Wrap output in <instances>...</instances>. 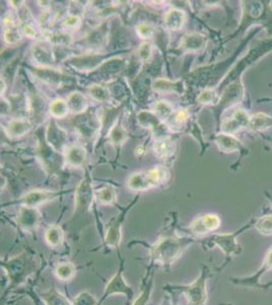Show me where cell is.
<instances>
[{
    "mask_svg": "<svg viewBox=\"0 0 272 305\" xmlns=\"http://www.w3.org/2000/svg\"><path fill=\"white\" fill-rule=\"evenodd\" d=\"M190 239L175 236L162 237L149 247L151 262L164 268L171 266L181 257L185 249L190 245Z\"/></svg>",
    "mask_w": 272,
    "mask_h": 305,
    "instance_id": "1",
    "label": "cell"
},
{
    "mask_svg": "<svg viewBox=\"0 0 272 305\" xmlns=\"http://www.w3.org/2000/svg\"><path fill=\"white\" fill-rule=\"evenodd\" d=\"M169 170L164 166L154 167L148 171L132 174L128 179V187L134 192H146L168 180Z\"/></svg>",
    "mask_w": 272,
    "mask_h": 305,
    "instance_id": "2",
    "label": "cell"
},
{
    "mask_svg": "<svg viewBox=\"0 0 272 305\" xmlns=\"http://www.w3.org/2000/svg\"><path fill=\"white\" fill-rule=\"evenodd\" d=\"M7 270L9 280L12 287L21 285L25 282L32 272L36 269V263L31 255L27 252L18 255L2 264Z\"/></svg>",
    "mask_w": 272,
    "mask_h": 305,
    "instance_id": "3",
    "label": "cell"
},
{
    "mask_svg": "<svg viewBox=\"0 0 272 305\" xmlns=\"http://www.w3.org/2000/svg\"><path fill=\"white\" fill-rule=\"evenodd\" d=\"M115 294H122L125 295L126 298L130 301L134 297V291L132 288L127 284L124 276H123V262H121L119 270L117 273L110 279L109 283L105 287L102 299L99 301V305L104 302L108 297Z\"/></svg>",
    "mask_w": 272,
    "mask_h": 305,
    "instance_id": "4",
    "label": "cell"
},
{
    "mask_svg": "<svg viewBox=\"0 0 272 305\" xmlns=\"http://www.w3.org/2000/svg\"><path fill=\"white\" fill-rule=\"evenodd\" d=\"M173 290L180 291L188 299L190 305H203L206 301V278L204 274L191 285L187 286H174Z\"/></svg>",
    "mask_w": 272,
    "mask_h": 305,
    "instance_id": "5",
    "label": "cell"
},
{
    "mask_svg": "<svg viewBox=\"0 0 272 305\" xmlns=\"http://www.w3.org/2000/svg\"><path fill=\"white\" fill-rule=\"evenodd\" d=\"M40 220L41 215L37 209L23 206L18 214L17 223L24 231L32 232L38 228Z\"/></svg>",
    "mask_w": 272,
    "mask_h": 305,
    "instance_id": "6",
    "label": "cell"
},
{
    "mask_svg": "<svg viewBox=\"0 0 272 305\" xmlns=\"http://www.w3.org/2000/svg\"><path fill=\"white\" fill-rule=\"evenodd\" d=\"M125 213L113 219L110 222L104 239V243L107 248H111V249L119 248L122 240V222Z\"/></svg>",
    "mask_w": 272,
    "mask_h": 305,
    "instance_id": "7",
    "label": "cell"
},
{
    "mask_svg": "<svg viewBox=\"0 0 272 305\" xmlns=\"http://www.w3.org/2000/svg\"><path fill=\"white\" fill-rule=\"evenodd\" d=\"M219 226H220V219L216 215L208 214L196 219L191 224L190 231L192 234L201 236L216 230Z\"/></svg>",
    "mask_w": 272,
    "mask_h": 305,
    "instance_id": "8",
    "label": "cell"
},
{
    "mask_svg": "<svg viewBox=\"0 0 272 305\" xmlns=\"http://www.w3.org/2000/svg\"><path fill=\"white\" fill-rule=\"evenodd\" d=\"M46 140L55 151H60L64 148L67 140V133L58 124L52 120L47 126Z\"/></svg>",
    "mask_w": 272,
    "mask_h": 305,
    "instance_id": "9",
    "label": "cell"
},
{
    "mask_svg": "<svg viewBox=\"0 0 272 305\" xmlns=\"http://www.w3.org/2000/svg\"><path fill=\"white\" fill-rule=\"evenodd\" d=\"M94 200L92 185L87 180L83 181L75 192V208L77 213H86L90 211Z\"/></svg>",
    "mask_w": 272,
    "mask_h": 305,
    "instance_id": "10",
    "label": "cell"
},
{
    "mask_svg": "<svg viewBox=\"0 0 272 305\" xmlns=\"http://www.w3.org/2000/svg\"><path fill=\"white\" fill-rule=\"evenodd\" d=\"M59 196L58 193L50 190H32L21 199V204L24 207L38 208L41 205L55 200Z\"/></svg>",
    "mask_w": 272,
    "mask_h": 305,
    "instance_id": "11",
    "label": "cell"
},
{
    "mask_svg": "<svg viewBox=\"0 0 272 305\" xmlns=\"http://www.w3.org/2000/svg\"><path fill=\"white\" fill-rule=\"evenodd\" d=\"M249 122H250V117L248 113L245 110L240 109L237 110L231 115V117L222 121L221 129L223 133L232 134L244 127H248Z\"/></svg>",
    "mask_w": 272,
    "mask_h": 305,
    "instance_id": "12",
    "label": "cell"
},
{
    "mask_svg": "<svg viewBox=\"0 0 272 305\" xmlns=\"http://www.w3.org/2000/svg\"><path fill=\"white\" fill-rule=\"evenodd\" d=\"M86 159V150L79 144L70 145L65 150V161L71 167L83 166Z\"/></svg>",
    "mask_w": 272,
    "mask_h": 305,
    "instance_id": "13",
    "label": "cell"
},
{
    "mask_svg": "<svg viewBox=\"0 0 272 305\" xmlns=\"http://www.w3.org/2000/svg\"><path fill=\"white\" fill-rule=\"evenodd\" d=\"M35 73L41 81H43L44 83H46L48 85H51L53 87H58L59 85H61L64 81V78H65L59 71H57L55 69L47 68V67L36 68Z\"/></svg>",
    "mask_w": 272,
    "mask_h": 305,
    "instance_id": "14",
    "label": "cell"
},
{
    "mask_svg": "<svg viewBox=\"0 0 272 305\" xmlns=\"http://www.w3.org/2000/svg\"><path fill=\"white\" fill-rule=\"evenodd\" d=\"M153 272L152 271H148V273L146 274V277L144 278L143 284H142V290L141 293L139 294L138 297L135 298L134 302L132 305H148V302L150 300V296L152 293V289H153Z\"/></svg>",
    "mask_w": 272,
    "mask_h": 305,
    "instance_id": "15",
    "label": "cell"
},
{
    "mask_svg": "<svg viewBox=\"0 0 272 305\" xmlns=\"http://www.w3.org/2000/svg\"><path fill=\"white\" fill-rule=\"evenodd\" d=\"M186 21L185 13L181 10H171L165 17V26L170 31H178L183 28Z\"/></svg>",
    "mask_w": 272,
    "mask_h": 305,
    "instance_id": "16",
    "label": "cell"
},
{
    "mask_svg": "<svg viewBox=\"0 0 272 305\" xmlns=\"http://www.w3.org/2000/svg\"><path fill=\"white\" fill-rule=\"evenodd\" d=\"M34 59L42 65H51L54 62L51 48L46 43H38L33 48Z\"/></svg>",
    "mask_w": 272,
    "mask_h": 305,
    "instance_id": "17",
    "label": "cell"
},
{
    "mask_svg": "<svg viewBox=\"0 0 272 305\" xmlns=\"http://www.w3.org/2000/svg\"><path fill=\"white\" fill-rule=\"evenodd\" d=\"M175 150L174 141L169 137H160L153 144V151L157 157L166 159L173 155Z\"/></svg>",
    "mask_w": 272,
    "mask_h": 305,
    "instance_id": "18",
    "label": "cell"
},
{
    "mask_svg": "<svg viewBox=\"0 0 272 305\" xmlns=\"http://www.w3.org/2000/svg\"><path fill=\"white\" fill-rule=\"evenodd\" d=\"M215 142L217 144V146L219 147L220 150L225 151V152H231V151H236L238 149H240L241 147V143L240 141L232 136L231 134H227V133H218L215 137Z\"/></svg>",
    "mask_w": 272,
    "mask_h": 305,
    "instance_id": "19",
    "label": "cell"
},
{
    "mask_svg": "<svg viewBox=\"0 0 272 305\" xmlns=\"http://www.w3.org/2000/svg\"><path fill=\"white\" fill-rule=\"evenodd\" d=\"M32 128V124L26 119H14L10 122L7 132L13 138H18L28 133Z\"/></svg>",
    "mask_w": 272,
    "mask_h": 305,
    "instance_id": "20",
    "label": "cell"
},
{
    "mask_svg": "<svg viewBox=\"0 0 272 305\" xmlns=\"http://www.w3.org/2000/svg\"><path fill=\"white\" fill-rule=\"evenodd\" d=\"M205 45V38L200 34H190L184 37L181 46L185 51L196 52Z\"/></svg>",
    "mask_w": 272,
    "mask_h": 305,
    "instance_id": "21",
    "label": "cell"
},
{
    "mask_svg": "<svg viewBox=\"0 0 272 305\" xmlns=\"http://www.w3.org/2000/svg\"><path fill=\"white\" fill-rule=\"evenodd\" d=\"M45 240L50 247L57 248L63 243L64 232L59 226L52 225L45 232Z\"/></svg>",
    "mask_w": 272,
    "mask_h": 305,
    "instance_id": "22",
    "label": "cell"
},
{
    "mask_svg": "<svg viewBox=\"0 0 272 305\" xmlns=\"http://www.w3.org/2000/svg\"><path fill=\"white\" fill-rule=\"evenodd\" d=\"M41 298L46 305H72V303L56 289H50L42 293Z\"/></svg>",
    "mask_w": 272,
    "mask_h": 305,
    "instance_id": "23",
    "label": "cell"
},
{
    "mask_svg": "<svg viewBox=\"0 0 272 305\" xmlns=\"http://www.w3.org/2000/svg\"><path fill=\"white\" fill-rule=\"evenodd\" d=\"M5 26H6V31H5V40L9 44H16L22 39V34L18 27L15 24L14 18L13 17H8L5 20Z\"/></svg>",
    "mask_w": 272,
    "mask_h": 305,
    "instance_id": "24",
    "label": "cell"
},
{
    "mask_svg": "<svg viewBox=\"0 0 272 305\" xmlns=\"http://www.w3.org/2000/svg\"><path fill=\"white\" fill-rule=\"evenodd\" d=\"M67 105H68L69 110L73 114H81L86 111V109L88 107V101L84 95L75 92V93L70 94V96L68 97Z\"/></svg>",
    "mask_w": 272,
    "mask_h": 305,
    "instance_id": "25",
    "label": "cell"
},
{
    "mask_svg": "<svg viewBox=\"0 0 272 305\" xmlns=\"http://www.w3.org/2000/svg\"><path fill=\"white\" fill-rule=\"evenodd\" d=\"M272 126V117L265 113H257L250 118L249 129L251 130H265L266 128Z\"/></svg>",
    "mask_w": 272,
    "mask_h": 305,
    "instance_id": "26",
    "label": "cell"
},
{
    "mask_svg": "<svg viewBox=\"0 0 272 305\" xmlns=\"http://www.w3.org/2000/svg\"><path fill=\"white\" fill-rule=\"evenodd\" d=\"M152 88L157 92L161 93H178L182 92V83L181 82H170L168 80H157L152 84Z\"/></svg>",
    "mask_w": 272,
    "mask_h": 305,
    "instance_id": "27",
    "label": "cell"
},
{
    "mask_svg": "<svg viewBox=\"0 0 272 305\" xmlns=\"http://www.w3.org/2000/svg\"><path fill=\"white\" fill-rule=\"evenodd\" d=\"M96 198L98 203L101 205H111L116 202V189L112 185H107L97 192Z\"/></svg>",
    "mask_w": 272,
    "mask_h": 305,
    "instance_id": "28",
    "label": "cell"
},
{
    "mask_svg": "<svg viewBox=\"0 0 272 305\" xmlns=\"http://www.w3.org/2000/svg\"><path fill=\"white\" fill-rule=\"evenodd\" d=\"M75 266L70 262H61L56 266L55 274L57 278L63 282L71 280L75 276Z\"/></svg>",
    "mask_w": 272,
    "mask_h": 305,
    "instance_id": "29",
    "label": "cell"
},
{
    "mask_svg": "<svg viewBox=\"0 0 272 305\" xmlns=\"http://www.w3.org/2000/svg\"><path fill=\"white\" fill-rule=\"evenodd\" d=\"M138 120L140 122V124L143 127H148L151 129H159L161 126H163L161 119L152 113L149 112H140L138 115Z\"/></svg>",
    "mask_w": 272,
    "mask_h": 305,
    "instance_id": "30",
    "label": "cell"
},
{
    "mask_svg": "<svg viewBox=\"0 0 272 305\" xmlns=\"http://www.w3.org/2000/svg\"><path fill=\"white\" fill-rule=\"evenodd\" d=\"M242 98V90L240 86L237 85H231L230 87H228L225 92L223 93L221 102L226 103L227 105H232L235 103H237L238 101H240Z\"/></svg>",
    "mask_w": 272,
    "mask_h": 305,
    "instance_id": "31",
    "label": "cell"
},
{
    "mask_svg": "<svg viewBox=\"0 0 272 305\" xmlns=\"http://www.w3.org/2000/svg\"><path fill=\"white\" fill-rule=\"evenodd\" d=\"M46 39L49 43L54 45H60V46H68L71 43V37L70 35L62 32H56V33H46L45 34Z\"/></svg>",
    "mask_w": 272,
    "mask_h": 305,
    "instance_id": "32",
    "label": "cell"
},
{
    "mask_svg": "<svg viewBox=\"0 0 272 305\" xmlns=\"http://www.w3.org/2000/svg\"><path fill=\"white\" fill-rule=\"evenodd\" d=\"M69 111L68 105L61 99H57L53 101L50 105V113L55 118H63L67 115Z\"/></svg>",
    "mask_w": 272,
    "mask_h": 305,
    "instance_id": "33",
    "label": "cell"
},
{
    "mask_svg": "<svg viewBox=\"0 0 272 305\" xmlns=\"http://www.w3.org/2000/svg\"><path fill=\"white\" fill-rule=\"evenodd\" d=\"M213 240L227 254H230L236 249V243L230 235H217Z\"/></svg>",
    "mask_w": 272,
    "mask_h": 305,
    "instance_id": "34",
    "label": "cell"
},
{
    "mask_svg": "<svg viewBox=\"0 0 272 305\" xmlns=\"http://www.w3.org/2000/svg\"><path fill=\"white\" fill-rule=\"evenodd\" d=\"M89 93L90 96L98 102H107L110 99V94L108 90L100 85H94L93 87H91L89 89Z\"/></svg>",
    "mask_w": 272,
    "mask_h": 305,
    "instance_id": "35",
    "label": "cell"
},
{
    "mask_svg": "<svg viewBox=\"0 0 272 305\" xmlns=\"http://www.w3.org/2000/svg\"><path fill=\"white\" fill-rule=\"evenodd\" d=\"M154 110H156V115L162 120L168 119L173 114V106L166 101H159L156 104Z\"/></svg>",
    "mask_w": 272,
    "mask_h": 305,
    "instance_id": "36",
    "label": "cell"
},
{
    "mask_svg": "<svg viewBox=\"0 0 272 305\" xmlns=\"http://www.w3.org/2000/svg\"><path fill=\"white\" fill-rule=\"evenodd\" d=\"M72 305H99V301L93 294L88 291H84L74 298Z\"/></svg>",
    "mask_w": 272,
    "mask_h": 305,
    "instance_id": "37",
    "label": "cell"
},
{
    "mask_svg": "<svg viewBox=\"0 0 272 305\" xmlns=\"http://www.w3.org/2000/svg\"><path fill=\"white\" fill-rule=\"evenodd\" d=\"M109 137L113 143L121 144L126 140L127 132L124 130V128L121 125H115L110 131Z\"/></svg>",
    "mask_w": 272,
    "mask_h": 305,
    "instance_id": "38",
    "label": "cell"
},
{
    "mask_svg": "<svg viewBox=\"0 0 272 305\" xmlns=\"http://www.w3.org/2000/svg\"><path fill=\"white\" fill-rule=\"evenodd\" d=\"M217 100H218L217 94L213 90H205V91L201 92L197 98V101L203 105L215 104L217 102Z\"/></svg>",
    "mask_w": 272,
    "mask_h": 305,
    "instance_id": "39",
    "label": "cell"
},
{
    "mask_svg": "<svg viewBox=\"0 0 272 305\" xmlns=\"http://www.w3.org/2000/svg\"><path fill=\"white\" fill-rule=\"evenodd\" d=\"M256 228L262 234H272V216H265L260 219L256 225Z\"/></svg>",
    "mask_w": 272,
    "mask_h": 305,
    "instance_id": "40",
    "label": "cell"
},
{
    "mask_svg": "<svg viewBox=\"0 0 272 305\" xmlns=\"http://www.w3.org/2000/svg\"><path fill=\"white\" fill-rule=\"evenodd\" d=\"M138 56L141 60L143 61H147L149 60V58L151 57V53H152V45L150 42H143L139 48H138Z\"/></svg>",
    "mask_w": 272,
    "mask_h": 305,
    "instance_id": "41",
    "label": "cell"
},
{
    "mask_svg": "<svg viewBox=\"0 0 272 305\" xmlns=\"http://www.w3.org/2000/svg\"><path fill=\"white\" fill-rule=\"evenodd\" d=\"M137 33L142 39H149L154 34V29L148 24H141L137 27Z\"/></svg>",
    "mask_w": 272,
    "mask_h": 305,
    "instance_id": "42",
    "label": "cell"
},
{
    "mask_svg": "<svg viewBox=\"0 0 272 305\" xmlns=\"http://www.w3.org/2000/svg\"><path fill=\"white\" fill-rule=\"evenodd\" d=\"M81 24V18L79 16H68L65 20H64V23H63V26L65 28H68V29H75L80 26Z\"/></svg>",
    "mask_w": 272,
    "mask_h": 305,
    "instance_id": "43",
    "label": "cell"
},
{
    "mask_svg": "<svg viewBox=\"0 0 272 305\" xmlns=\"http://www.w3.org/2000/svg\"><path fill=\"white\" fill-rule=\"evenodd\" d=\"M22 31H23V33L26 35V36H28V37H30V38H36L37 37V30H36V28H35V26L33 25V24H31V23H27V22H25L24 24H23V26H22Z\"/></svg>",
    "mask_w": 272,
    "mask_h": 305,
    "instance_id": "44",
    "label": "cell"
},
{
    "mask_svg": "<svg viewBox=\"0 0 272 305\" xmlns=\"http://www.w3.org/2000/svg\"><path fill=\"white\" fill-rule=\"evenodd\" d=\"M187 118H188V112L185 109H182V110H179L177 112V114L175 115V122L179 125H182L186 122Z\"/></svg>",
    "mask_w": 272,
    "mask_h": 305,
    "instance_id": "45",
    "label": "cell"
},
{
    "mask_svg": "<svg viewBox=\"0 0 272 305\" xmlns=\"http://www.w3.org/2000/svg\"><path fill=\"white\" fill-rule=\"evenodd\" d=\"M266 264H267L269 268H272V249L269 251V253H268V255H267Z\"/></svg>",
    "mask_w": 272,
    "mask_h": 305,
    "instance_id": "46",
    "label": "cell"
},
{
    "mask_svg": "<svg viewBox=\"0 0 272 305\" xmlns=\"http://www.w3.org/2000/svg\"><path fill=\"white\" fill-rule=\"evenodd\" d=\"M11 4H12V6H13L14 8H16V9H20V8L23 6L22 4H24V2H12Z\"/></svg>",
    "mask_w": 272,
    "mask_h": 305,
    "instance_id": "47",
    "label": "cell"
},
{
    "mask_svg": "<svg viewBox=\"0 0 272 305\" xmlns=\"http://www.w3.org/2000/svg\"><path fill=\"white\" fill-rule=\"evenodd\" d=\"M6 92V83L5 81L2 79V95H4Z\"/></svg>",
    "mask_w": 272,
    "mask_h": 305,
    "instance_id": "48",
    "label": "cell"
},
{
    "mask_svg": "<svg viewBox=\"0 0 272 305\" xmlns=\"http://www.w3.org/2000/svg\"><path fill=\"white\" fill-rule=\"evenodd\" d=\"M36 305H41V304H40V301H39V300H37V301H36Z\"/></svg>",
    "mask_w": 272,
    "mask_h": 305,
    "instance_id": "49",
    "label": "cell"
}]
</instances>
